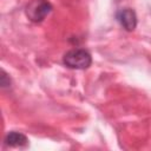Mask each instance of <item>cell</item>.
Returning <instances> with one entry per match:
<instances>
[{
  "label": "cell",
  "mask_w": 151,
  "mask_h": 151,
  "mask_svg": "<svg viewBox=\"0 0 151 151\" xmlns=\"http://www.w3.org/2000/svg\"><path fill=\"white\" fill-rule=\"evenodd\" d=\"M63 61L68 68L85 70V68L91 66L92 57L86 50L74 48V50H71V51H68L64 54Z\"/></svg>",
  "instance_id": "obj_1"
},
{
  "label": "cell",
  "mask_w": 151,
  "mask_h": 151,
  "mask_svg": "<svg viewBox=\"0 0 151 151\" xmlns=\"http://www.w3.org/2000/svg\"><path fill=\"white\" fill-rule=\"evenodd\" d=\"M52 6L47 0H32L26 7V15L33 22L42 21L51 12Z\"/></svg>",
  "instance_id": "obj_2"
},
{
  "label": "cell",
  "mask_w": 151,
  "mask_h": 151,
  "mask_svg": "<svg viewBox=\"0 0 151 151\" xmlns=\"http://www.w3.org/2000/svg\"><path fill=\"white\" fill-rule=\"evenodd\" d=\"M117 20L126 31H133L137 26V15L131 8H123L117 12Z\"/></svg>",
  "instance_id": "obj_3"
},
{
  "label": "cell",
  "mask_w": 151,
  "mask_h": 151,
  "mask_svg": "<svg viewBox=\"0 0 151 151\" xmlns=\"http://www.w3.org/2000/svg\"><path fill=\"white\" fill-rule=\"evenodd\" d=\"M5 143L8 146H24L28 143L27 137L21 132L11 131L5 137Z\"/></svg>",
  "instance_id": "obj_4"
}]
</instances>
